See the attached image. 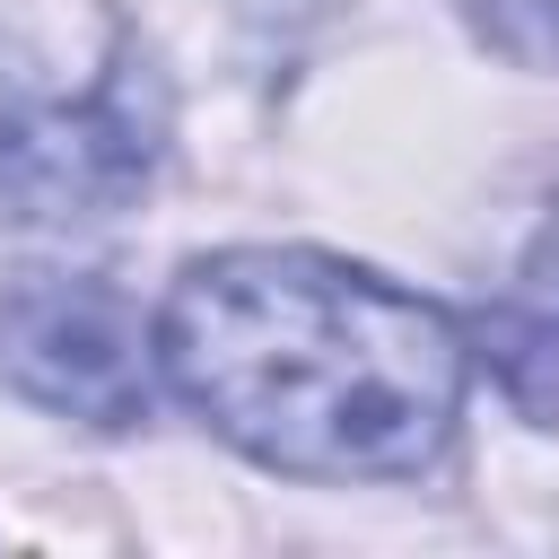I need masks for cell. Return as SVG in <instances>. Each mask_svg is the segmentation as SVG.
Wrapping results in <instances>:
<instances>
[{
  "label": "cell",
  "mask_w": 559,
  "mask_h": 559,
  "mask_svg": "<svg viewBox=\"0 0 559 559\" xmlns=\"http://www.w3.org/2000/svg\"><path fill=\"white\" fill-rule=\"evenodd\" d=\"M0 384L79 428H140L157 402V341L114 280H17L0 297Z\"/></svg>",
  "instance_id": "obj_2"
},
{
  "label": "cell",
  "mask_w": 559,
  "mask_h": 559,
  "mask_svg": "<svg viewBox=\"0 0 559 559\" xmlns=\"http://www.w3.org/2000/svg\"><path fill=\"white\" fill-rule=\"evenodd\" d=\"M148 341L166 393L288 480H419L472 393V341L445 306L314 245L183 262Z\"/></svg>",
  "instance_id": "obj_1"
},
{
  "label": "cell",
  "mask_w": 559,
  "mask_h": 559,
  "mask_svg": "<svg viewBox=\"0 0 559 559\" xmlns=\"http://www.w3.org/2000/svg\"><path fill=\"white\" fill-rule=\"evenodd\" d=\"M472 358H489L498 393L533 419V428H559V218L524 245L515 280L472 314Z\"/></svg>",
  "instance_id": "obj_4"
},
{
  "label": "cell",
  "mask_w": 559,
  "mask_h": 559,
  "mask_svg": "<svg viewBox=\"0 0 559 559\" xmlns=\"http://www.w3.org/2000/svg\"><path fill=\"white\" fill-rule=\"evenodd\" d=\"M463 26H472L498 61L559 79V0H463Z\"/></svg>",
  "instance_id": "obj_5"
},
{
  "label": "cell",
  "mask_w": 559,
  "mask_h": 559,
  "mask_svg": "<svg viewBox=\"0 0 559 559\" xmlns=\"http://www.w3.org/2000/svg\"><path fill=\"white\" fill-rule=\"evenodd\" d=\"M166 105L157 87L114 61L87 96L61 105H0V210L9 218H96L131 201L157 166Z\"/></svg>",
  "instance_id": "obj_3"
}]
</instances>
